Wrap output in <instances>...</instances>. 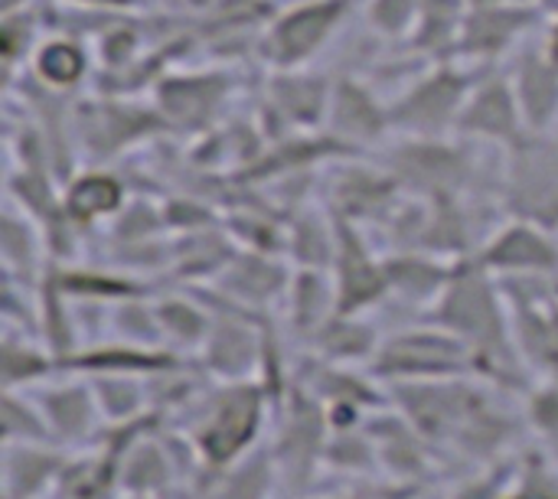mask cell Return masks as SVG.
Segmentation results:
<instances>
[{"instance_id":"1","label":"cell","mask_w":558,"mask_h":499,"mask_svg":"<svg viewBox=\"0 0 558 499\" xmlns=\"http://www.w3.org/2000/svg\"><path fill=\"white\" fill-rule=\"evenodd\" d=\"M327 16H330V10H307V13L294 16L291 23H284V29H281L284 46H291V52L307 49L320 36V29L327 26Z\"/></svg>"},{"instance_id":"2","label":"cell","mask_w":558,"mask_h":499,"mask_svg":"<svg viewBox=\"0 0 558 499\" xmlns=\"http://www.w3.org/2000/svg\"><path fill=\"white\" fill-rule=\"evenodd\" d=\"M43 69L56 78H72L78 72V56L65 46H56L52 52L43 56Z\"/></svg>"},{"instance_id":"3","label":"cell","mask_w":558,"mask_h":499,"mask_svg":"<svg viewBox=\"0 0 558 499\" xmlns=\"http://www.w3.org/2000/svg\"><path fill=\"white\" fill-rule=\"evenodd\" d=\"M111 199H114V190H111L108 183H101V180L85 183V186L75 193V203H82V209H101V206H108Z\"/></svg>"}]
</instances>
